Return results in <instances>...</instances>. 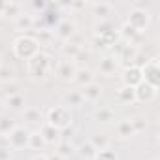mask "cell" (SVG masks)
Masks as SVG:
<instances>
[{
    "mask_svg": "<svg viewBox=\"0 0 160 160\" xmlns=\"http://www.w3.org/2000/svg\"><path fill=\"white\" fill-rule=\"evenodd\" d=\"M13 53L17 55V58L30 60L36 53H40V42L30 34H23L13 42Z\"/></svg>",
    "mask_w": 160,
    "mask_h": 160,
    "instance_id": "1",
    "label": "cell"
},
{
    "mask_svg": "<svg viewBox=\"0 0 160 160\" xmlns=\"http://www.w3.org/2000/svg\"><path fill=\"white\" fill-rule=\"evenodd\" d=\"M51 70V57L45 53H36L30 60H28V73L34 79H43Z\"/></svg>",
    "mask_w": 160,
    "mask_h": 160,
    "instance_id": "2",
    "label": "cell"
},
{
    "mask_svg": "<svg viewBox=\"0 0 160 160\" xmlns=\"http://www.w3.org/2000/svg\"><path fill=\"white\" fill-rule=\"evenodd\" d=\"M47 124L55 126L57 130H64L72 124V113L66 106H55L47 111Z\"/></svg>",
    "mask_w": 160,
    "mask_h": 160,
    "instance_id": "3",
    "label": "cell"
},
{
    "mask_svg": "<svg viewBox=\"0 0 160 160\" xmlns=\"http://www.w3.org/2000/svg\"><path fill=\"white\" fill-rule=\"evenodd\" d=\"M141 75H143V81L147 85L158 89V83H160V68H158V62L156 60H149L141 68Z\"/></svg>",
    "mask_w": 160,
    "mask_h": 160,
    "instance_id": "4",
    "label": "cell"
},
{
    "mask_svg": "<svg viewBox=\"0 0 160 160\" xmlns=\"http://www.w3.org/2000/svg\"><path fill=\"white\" fill-rule=\"evenodd\" d=\"M28 138H30V132L21 128V126H15L10 134H8V141H10V147L13 149H21V147H28Z\"/></svg>",
    "mask_w": 160,
    "mask_h": 160,
    "instance_id": "5",
    "label": "cell"
},
{
    "mask_svg": "<svg viewBox=\"0 0 160 160\" xmlns=\"http://www.w3.org/2000/svg\"><path fill=\"white\" fill-rule=\"evenodd\" d=\"M128 25H132L138 32H141L147 25H149V13L145 12V10H139V8H136V10H132L130 12V15H128V21H126Z\"/></svg>",
    "mask_w": 160,
    "mask_h": 160,
    "instance_id": "6",
    "label": "cell"
},
{
    "mask_svg": "<svg viewBox=\"0 0 160 160\" xmlns=\"http://www.w3.org/2000/svg\"><path fill=\"white\" fill-rule=\"evenodd\" d=\"M141 81H143L141 68H136V66H128V68H124V72H122V83H124V87H132V89H136Z\"/></svg>",
    "mask_w": 160,
    "mask_h": 160,
    "instance_id": "7",
    "label": "cell"
},
{
    "mask_svg": "<svg viewBox=\"0 0 160 160\" xmlns=\"http://www.w3.org/2000/svg\"><path fill=\"white\" fill-rule=\"evenodd\" d=\"M77 73V68H75V62L73 60H62L58 66H57V75L62 79V81H72Z\"/></svg>",
    "mask_w": 160,
    "mask_h": 160,
    "instance_id": "8",
    "label": "cell"
},
{
    "mask_svg": "<svg viewBox=\"0 0 160 160\" xmlns=\"http://www.w3.org/2000/svg\"><path fill=\"white\" fill-rule=\"evenodd\" d=\"M134 91H136V100H139V102H151L156 96V89L151 87V85H147L145 81H141Z\"/></svg>",
    "mask_w": 160,
    "mask_h": 160,
    "instance_id": "9",
    "label": "cell"
},
{
    "mask_svg": "<svg viewBox=\"0 0 160 160\" xmlns=\"http://www.w3.org/2000/svg\"><path fill=\"white\" fill-rule=\"evenodd\" d=\"M60 13H58V6L57 4H47V8L43 10V15H42V19H43V23L47 25V27H55V25H58L60 23V17H58Z\"/></svg>",
    "mask_w": 160,
    "mask_h": 160,
    "instance_id": "10",
    "label": "cell"
},
{
    "mask_svg": "<svg viewBox=\"0 0 160 160\" xmlns=\"http://www.w3.org/2000/svg\"><path fill=\"white\" fill-rule=\"evenodd\" d=\"M57 36L62 40H70L75 36V23L73 21H60L57 25Z\"/></svg>",
    "mask_w": 160,
    "mask_h": 160,
    "instance_id": "11",
    "label": "cell"
},
{
    "mask_svg": "<svg viewBox=\"0 0 160 160\" xmlns=\"http://www.w3.org/2000/svg\"><path fill=\"white\" fill-rule=\"evenodd\" d=\"M40 136L43 138L45 143H58L60 141V130H57L51 124H43L42 130H40Z\"/></svg>",
    "mask_w": 160,
    "mask_h": 160,
    "instance_id": "12",
    "label": "cell"
},
{
    "mask_svg": "<svg viewBox=\"0 0 160 160\" xmlns=\"http://www.w3.org/2000/svg\"><path fill=\"white\" fill-rule=\"evenodd\" d=\"M75 81L81 85V87H87V85H91V83H94V75H92V72L89 70V68H83V70H77V73H75Z\"/></svg>",
    "mask_w": 160,
    "mask_h": 160,
    "instance_id": "13",
    "label": "cell"
},
{
    "mask_svg": "<svg viewBox=\"0 0 160 160\" xmlns=\"http://www.w3.org/2000/svg\"><path fill=\"white\" fill-rule=\"evenodd\" d=\"M79 92H81V96H83V98H87V100H98V98H100V94H102V89H100V85L91 83V85L83 87V91H79Z\"/></svg>",
    "mask_w": 160,
    "mask_h": 160,
    "instance_id": "14",
    "label": "cell"
},
{
    "mask_svg": "<svg viewBox=\"0 0 160 160\" xmlns=\"http://www.w3.org/2000/svg\"><path fill=\"white\" fill-rule=\"evenodd\" d=\"M15 27H17V30H30L34 27V17L27 15V13H21L15 19Z\"/></svg>",
    "mask_w": 160,
    "mask_h": 160,
    "instance_id": "15",
    "label": "cell"
},
{
    "mask_svg": "<svg viewBox=\"0 0 160 160\" xmlns=\"http://www.w3.org/2000/svg\"><path fill=\"white\" fill-rule=\"evenodd\" d=\"M117 96H119V100L124 102V104H132V102H136V91H134L132 87H124V85H122V87L119 89Z\"/></svg>",
    "mask_w": 160,
    "mask_h": 160,
    "instance_id": "16",
    "label": "cell"
},
{
    "mask_svg": "<svg viewBox=\"0 0 160 160\" xmlns=\"http://www.w3.org/2000/svg\"><path fill=\"white\" fill-rule=\"evenodd\" d=\"M117 132H119L121 138H130V136L136 134L134 124H132V121H128V119H124V121H121V122L117 124Z\"/></svg>",
    "mask_w": 160,
    "mask_h": 160,
    "instance_id": "17",
    "label": "cell"
},
{
    "mask_svg": "<svg viewBox=\"0 0 160 160\" xmlns=\"http://www.w3.org/2000/svg\"><path fill=\"white\" fill-rule=\"evenodd\" d=\"M8 106L13 111H23L25 109V96L23 94H10L8 96Z\"/></svg>",
    "mask_w": 160,
    "mask_h": 160,
    "instance_id": "18",
    "label": "cell"
},
{
    "mask_svg": "<svg viewBox=\"0 0 160 160\" xmlns=\"http://www.w3.org/2000/svg\"><path fill=\"white\" fill-rule=\"evenodd\" d=\"M96 151H104V149H108V145H109V139L106 138V136H102V134H94L92 138H91V141H89Z\"/></svg>",
    "mask_w": 160,
    "mask_h": 160,
    "instance_id": "19",
    "label": "cell"
},
{
    "mask_svg": "<svg viewBox=\"0 0 160 160\" xmlns=\"http://www.w3.org/2000/svg\"><path fill=\"white\" fill-rule=\"evenodd\" d=\"M73 145L70 143V141H58V145H57V154L60 156V158H68V156H72L73 154Z\"/></svg>",
    "mask_w": 160,
    "mask_h": 160,
    "instance_id": "20",
    "label": "cell"
},
{
    "mask_svg": "<svg viewBox=\"0 0 160 160\" xmlns=\"http://www.w3.org/2000/svg\"><path fill=\"white\" fill-rule=\"evenodd\" d=\"M15 126H17V124H15V121H12L10 117L0 115V136H8Z\"/></svg>",
    "mask_w": 160,
    "mask_h": 160,
    "instance_id": "21",
    "label": "cell"
},
{
    "mask_svg": "<svg viewBox=\"0 0 160 160\" xmlns=\"http://www.w3.org/2000/svg\"><path fill=\"white\" fill-rule=\"evenodd\" d=\"M4 15L17 19V17L21 15V4H17V2H6V8H4Z\"/></svg>",
    "mask_w": 160,
    "mask_h": 160,
    "instance_id": "22",
    "label": "cell"
},
{
    "mask_svg": "<svg viewBox=\"0 0 160 160\" xmlns=\"http://www.w3.org/2000/svg\"><path fill=\"white\" fill-rule=\"evenodd\" d=\"M92 12H94V15H98V17H106V15L111 13V4H108V2H96V4L92 6Z\"/></svg>",
    "mask_w": 160,
    "mask_h": 160,
    "instance_id": "23",
    "label": "cell"
},
{
    "mask_svg": "<svg viewBox=\"0 0 160 160\" xmlns=\"http://www.w3.org/2000/svg\"><path fill=\"white\" fill-rule=\"evenodd\" d=\"M121 36L126 40V42H130V40H134V38H138L139 36V32L132 27V25H128V23H124L122 25V28H121Z\"/></svg>",
    "mask_w": 160,
    "mask_h": 160,
    "instance_id": "24",
    "label": "cell"
},
{
    "mask_svg": "<svg viewBox=\"0 0 160 160\" xmlns=\"http://www.w3.org/2000/svg\"><path fill=\"white\" fill-rule=\"evenodd\" d=\"M81 102H83V96L79 91H72V92L66 94V104L68 106H81Z\"/></svg>",
    "mask_w": 160,
    "mask_h": 160,
    "instance_id": "25",
    "label": "cell"
},
{
    "mask_svg": "<svg viewBox=\"0 0 160 160\" xmlns=\"http://www.w3.org/2000/svg\"><path fill=\"white\" fill-rule=\"evenodd\" d=\"M111 30H115V27H113L111 21H100L96 25V36H104V34H108Z\"/></svg>",
    "mask_w": 160,
    "mask_h": 160,
    "instance_id": "26",
    "label": "cell"
},
{
    "mask_svg": "<svg viewBox=\"0 0 160 160\" xmlns=\"http://www.w3.org/2000/svg\"><path fill=\"white\" fill-rule=\"evenodd\" d=\"M94 160H119V156H117L115 151L104 149V151H98V152L94 154Z\"/></svg>",
    "mask_w": 160,
    "mask_h": 160,
    "instance_id": "27",
    "label": "cell"
},
{
    "mask_svg": "<svg viewBox=\"0 0 160 160\" xmlns=\"http://www.w3.org/2000/svg\"><path fill=\"white\" fill-rule=\"evenodd\" d=\"M79 49H81V45H79V43H73V42H70V43H66V45L62 47V53H64L66 57H72V58H75V55L79 53Z\"/></svg>",
    "mask_w": 160,
    "mask_h": 160,
    "instance_id": "28",
    "label": "cell"
},
{
    "mask_svg": "<svg viewBox=\"0 0 160 160\" xmlns=\"http://www.w3.org/2000/svg\"><path fill=\"white\" fill-rule=\"evenodd\" d=\"M115 66H117L115 58H104V60L100 62V72H104V73H113V72H115Z\"/></svg>",
    "mask_w": 160,
    "mask_h": 160,
    "instance_id": "29",
    "label": "cell"
},
{
    "mask_svg": "<svg viewBox=\"0 0 160 160\" xmlns=\"http://www.w3.org/2000/svg\"><path fill=\"white\" fill-rule=\"evenodd\" d=\"M94 117L98 119V121H102V122H109V121H113V111L111 109H98L96 113H94Z\"/></svg>",
    "mask_w": 160,
    "mask_h": 160,
    "instance_id": "30",
    "label": "cell"
},
{
    "mask_svg": "<svg viewBox=\"0 0 160 160\" xmlns=\"http://www.w3.org/2000/svg\"><path fill=\"white\" fill-rule=\"evenodd\" d=\"M45 145V141H43V138L40 136V134H30V138H28V147H32V149H42Z\"/></svg>",
    "mask_w": 160,
    "mask_h": 160,
    "instance_id": "31",
    "label": "cell"
},
{
    "mask_svg": "<svg viewBox=\"0 0 160 160\" xmlns=\"http://www.w3.org/2000/svg\"><path fill=\"white\" fill-rule=\"evenodd\" d=\"M79 152H81V156H85V158H94V154L98 152L91 143H83L81 147H79Z\"/></svg>",
    "mask_w": 160,
    "mask_h": 160,
    "instance_id": "32",
    "label": "cell"
},
{
    "mask_svg": "<svg viewBox=\"0 0 160 160\" xmlns=\"http://www.w3.org/2000/svg\"><path fill=\"white\" fill-rule=\"evenodd\" d=\"M25 119L30 122H38L40 121V111L38 109H25Z\"/></svg>",
    "mask_w": 160,
    "mask_h": 160,
    "instance_id": "33",
    "label": "cell"
},
{
    "mask_svg": "<svg viewBox=\"0 0 160 160\" xmlns=\"http://www.w3.org/2000/svg\"><path fill=\"white\" fill-rule=\"evenodd\" d=\"M12 70L10 68H4V66H0V81H10L12 79Z\"/></svg>",
    "mask_w": 160,
    "mask_h": 160,
    "instance_id": "34",
    "label": "cell"
},
{
    "mask_svg": "<svg viewBox=\"0 0 160 160\" xmlns=\"http://www.w3.org/2000/svg\"><path fill=\"white\" fill-rule=\"evenodd\" d=\"M32 8H34V10H40V12H43V10L47 8V4L43 2V0H34V2H32Z\"/></svg>",
    "mask_w": 160,
    "mask_h": 160,
    "instance_id": "35",
    "label": "cell"
},
{
    "mask_svg": "<svg viewBox=\"0 0 160 160\" xmlns=\"http://www.w3.org/2000/svg\"><path fill=\"white\" fill-rule=\"evenodd\" d=\"M68 136H73V128H72V126L60 130V138H64V141H68Z\"/></svg>",
    "mask_w": 160,
    "mask_h": 160,
    "instance_id": "36",
    "label": "cell"
},
{
    "mask_svg": "<svg viewBox=\"0 0 160 160\" xmlns=\"http://www.w3.org/2000/svg\"><path fill=\"white\" fill-rule=\"evenodd\" d=\"M0 160H10V149L0 147Z\"/></svg>",
    "mask_w": 160,
    "mask_h": 160,
    "instance_id": "37",
    "label": "cell"
},
{
    "mask_svg": "<svg viewBox=\"0 0 160 160\" xmlns=\"http://www.w3.org/2000/svg\"><path fill=\"white\" fill-rule=\"evenodd\" d=\"M47 160H64V158H60V156L55 152V154H49V156H47Z\"/></svg>",
    "mask_w": 160,
    "mask_h": 160,
    "instance_id": "38",
    "label": "cell"
},
{
    "mask_svg": "<svg viewBox=\"0 0 160 160\" xmlns=\"http://www.w3.org/2000/svg\"><path fill=\"white\" fill-rule=\"evenodd\" d=\"M70 6H73V8H83L85 4H83V2H72Z\"/></svg>",
    "mask_w": 160,
    "mask_h": 160,
    "instance_id": "39",
    "label": "cell"
},
{
    "mask_svg": "<svg viewBox=\"0 0 160 160\" xmlns=\"http://www.w3.org/2000/svg\"><path fill=\"white\" fill-rule=\"evenodd\" d=\"M4 8H6V2H4V0H0V13H4Z\"/></svg>",
    "mask_w": 160,
    "mask_h": 160,
    "instance_id": "40",
    "label": "cell"
},
{
    "mask_svg": "<svg viewBox=\"0 0 160 160\" xmlns=\"http://www.w3.org/2000/svg\"><path fill=\"white\" fill-rule=\"evenodd\" d=\"M32 160H47V156H36V158H32Z\"/></svg>",
    "mask_w": 160,
    "mask_h": 160,
    "instance_id": "41",
    "label": "cell"
},
{
    "mask_svg": "<svg viewBox=\"0 0 160 160\" xmlns=\"http://www.w3.org/2000/svg\"><path fill=\"white\" fill-rule=\"evenodd\" d=\"M2 111H4V104H2V100H0V115H2Z\"/></svg>",
    "mask_w": 160,
    "mask_h": 160,
    "instance_id": "42",
    "label": "cell"
},
{
    "mask_svg": "<svg viewBox=\"0 0 160 160\" xmlns=\"http://www.w3.org/2000/svg\"><path fill=\"white\" fill-rule=\"evenodd\" d=\"M154 160H160V158H154Z\"/></svg>",
    "mask_w": 160,
    "mask_h": 160,
    "instance_id": "43",
    "label": "cell"
}]
</instances>
